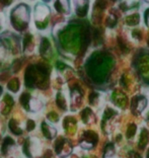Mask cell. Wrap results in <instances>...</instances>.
I'll return each mask as SVG.
<instances>
[{"label": "cell", "instance_id": "6da1fadb", "mask_svg": "<svg viewBox=\"0 0 149 158\" xmlns=\"http://www.w3.org/2000/svg\"><path fill=\"white\" fill-rule=\"evenodd\" d=\"M113 66V59L108 56L96 55L88 65L89 75L94 81L101 82L106 79Z\"/></svg>", "mask_w": 149, "mask_h": 158}, {"label": "cell", "instance_id": "7a4b0ae2", "mask_svg": "<svg viewBox=\"0 0 149 158\" xmlns=\"http://www.w3.org/2000/svg\"><path fill=\"white\" fill-rule=\"evenodd\" d=\"M63 44L65 47H67V49H73L77 50L79 44H80V31H79V27L73 26L71 27L66 31V34L63 35Z\"/></svg>", "mask_w": 149, "mask_h": 158}, {"label": "cell", "instance_id": "3957f363", "mask_svg": "<svg viewBox=\"0 0 149 158\" xmlns=\"http://www.w3.org/2000/svg\"><path fill=\"white\" fill-rule=\"evenodd\" d=\"M11 15H12L11 19L13 26L16 28H19V30H21V28H23L25 27L24 23L25 24H28L27 23L28 21V9L24 6H19L15 8L12 11Z\"/></svg>", "mask_w": 149, "mask_h": 158}, {"label": "cell", "instance_id": "277c9868", "mask_svg": "<svg viewBox=\"0 0 149 158\" xmlns=\"http://www.w3.org/2000/svg\"><path fill=\"white\" fill-rule=\"evenodd\" d=\"M27 147V151H24V154L27 153L28 156H36L40 154V144L39 141L36 139H30L24 148Z\"/></svg>", "mask_w": 149, "mask_h": 158}, {"label": "cell", "instance_id": "5b68a950", "mask_svg": "<svg viewBox=\"0 0 149 158\" xmlns=\"http://www.w3.org/2000/svg\"><path fill=\"white\" fill-rule=\"evenodd\" d=\"M49 14V9L47 8V6L45 5H38L37 8H36V21L39 23V20H41L42 23L44 19L48 16Z\"/></svg>", "mask_w": 149, "mask_h": 158}, {"label": "cell", "instance_id": "8992f818", "mask_svg": "<svg viewBox=\"0 0 149 158\" xmlns=\"http://www.w3.org/2000/svg\"><path fill=\"white\" fill-rule=\"evenodd\" d=\"M28 105H30V106H31V110H34V112H37V110H39L42 107V103L40 102L37 98L30 99V102H28Z\"/></svg>", "mask_w": 149, "mask_h": 158}, {"label": "cell", "instance_id": "52a82bcc", "mask_svg": "<svg viewBox=\"0 0 149 158\" xmlns=\"http://www.w3.org/2000/svg\"><path fill=\"white\" fill-rule=\"evenodd\" d=\"M148 132L145 130L142 131V133H141V138H140V142H139V146L140 148H144L145 146H146L147 142H148Z\"/></svg>", "mask_w": 149, "mask_h": 158}, {"label": "cell", "instance_id": "ba28073f", "mask_svg": "<svg viewBox=\"0 0 149 158\" xmlns=\"http://www.w3.org/2000/svg\"><path fill=\"white\" fill-rule=\"evenodd\" d=\"M126 21L128 23L130 26H134V24H137L139 23V15L138 14H132V15H129L126 19Z\"/></svg>", "mask_w": 149, "mask_h": 158}, {"label": "cell", "instance_id": "9c48e42d", "mask_svg": "<svg viewBox=\"0 0 149 158\" xmlns=\"http://www.w3.org/2000/svg\"><path fill=\"white\" fill-rule=\"evenodd\" d=\"M114 102L117 103V106L123 107L126 103V98L123 94H118V96H114Z\"/></svg>", "mask_w": 149, "mask_h": 158}, {"label": "cell", "instance_id": "30bf717a", "mask_svg": "<svg viewBox=\"0 0 149 158\" xmlns=\"http://www.w3.org/2000/svg\"><path fill=\"white\" fill-rule=\"evenodd\" d=\"M6 57H7V52H6L5 47L0 43V62L4 61L6 59Z\"/></svg>", "mask_w": 149, "mask_h": 158}, {"label": "cell", "instance_id": "8fae6325", "mask_svg": "<svg viewBox=\"0 0 149 158\" xmlns=\"http://www.w3.org/2000/svg\"><path fill=\"white\" fill-rule=\"evenodd\" d=\"M138 105H137V110H139V112H141L144 107H145V106H146V100H145V98H139L138 99Z\"/></svg>", "mask_w": 149, "mask_h": 158}, {"label": "cell", "instance_id": "7c38bea8", "mask_svg": "<svg viewBox=\"0 0 149 158\" xmlns=\"http://www.w3.org/2000/svg\"><path fill=\"white\" fill-rule=\"evenodd\" d=\"M135 133H136V126L131 125L128 129V131H127V136H128L129 138H132L133 136L135 135Z\"/></svg>", "mask_w": 149, "mask_h": 158}, {"label": "cell", "instance_id": "4fadbf2b", "mask_svg": "<svg viewBox=\"0 0 149 158\" xmlns=\"http://www.w3.org/2000/svg\"><path fill=\"white\" fill-rule=\"evenodd\" d=\"M133 37H134V38H138V39H139V38H140V33H139V31H133Z\"/></svg>", "mask_w": 149, "mask_h": 158}, {"label": "cell", "instance_id": "5bb4252c", "mask_svg": "<svg viewBox=\"0 0 149 158\" xmlns=\"http://www.w3.org/2000/svg\"><path fill=\"white\" fill-rule=\"evenodd\" d=\"M145 19H146V23H147V24L149 26V10H147L146 11V13H145Z\"/></svg>", "mask_w": 149, "mask_h": 158}, {"label": "cell", "instance_id": "9a60e30c", "mask_svg": "<svg viewBox=\"0 0 149 158\" xmlns=\"http://www.w3.org/2000/svg\"><path fill=\"white\" fill-rule=\"evenodd\" d=\"M0 91H1V90H0Z\"/></svg>", "mask_w": 149, "mask_h": 158}]
</instances>
